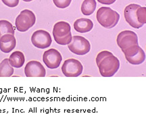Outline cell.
Returning a JSON list of instances; mask_svg holds the SVG:
<instances>
[{"mask_svg": "<svg viewBox=\"0 0 146 114\" xmlns=\"http://www.w3.org/2000/svg\"><path fill=\"white\" fill-rule=\"evenodd\" d=\"M100 74L104 77L113 76L120 68V61L111 52L103 51L98 53L96 57Z\"/></svg>", "mask_w": 146, "mask_h": 114, "instance_id": "1", "label": "cell"}, {"mask_svg": "<svg viewBox=\"0 0 146 114\" xmlns=\"http://www.w3.org/2000/svg\"><path fill=\"white\" fill-rule=\"evenodd\" d=\"M124 15L128 24L134 28H140L146 23V8L132 3L125 9Z\"/></svg>", "mask_w": 146, "mask_h": 114, "instance_id": "2", "label": "cell"}, {"mask_svg": "<svg viewBox=\"0 0 146 114\" xmlns=\"http://www.w3.org/2000/svg\"><path fill=\"white\" fill-rule=\"evenodd\" d=\"M97 20L102 26L112 28L118 24L120 15L116 11L109 7H102L97 12Z\"/></svg>", "mask_w": 146, "mask_h": 114, "instance_id": "3", "label": "cell"}, {"mask_svg": "<svg viewBox=\"0 0 146 114\" xmlns=\"http://www.w3.org/2000/svg\"><path fill=\"white\" fill-rule=\"evenodd\" d=\"M53 35L58 44L61 45H68L72 41L71 27L68 22L60 21L56 23L53 28Z\"/></svg>", "mask_w": 146, "mask_h": 114, "instance_id": "4", "label": "cell"}, {"mask_svg": "<svg viewBox=\"0 0 146 114\" xmlns=\"http://www.w3.org/2000/svg\"><path fill=\"white\" fill-rule=\"evenodd\" d=\"M36 22L35 15L32 11L24 10L16 17V29L20 32H26L33 26Z\"/></svg>", "mask_w": 146, "mask_h": 114, "instance_id": "5", "label": "cell"}, {"mask_svg": "<svg viewBox=\"0 0 146 114\" xmlns=\"http://www.w3.org/2000/svg\"><path fill=\"white\" fill-rule=\"evenodd\" d=\"M68 49L71 52L78 55L87 54L91 49L90 43L85 37L81 36H74L68 44Z\"/></svg>", "mask_w": 146, "mask_h": 114, "instance_id": "6", "label": "cell"}, {"mask_svg": "<svg viewBox=\"0 0 146 114\" xmlns=\"http://www.w3.org/2000/svg\"><path fill=\"white\" fill-rule=\"evenodd\" d=\"M123 52L125 54L126 59L131 64L139 65L145 59V52L139 45L131 46Z\"/></svg>", "mask_w": 146, "mask_h": 114, "instance_id": "7", "label": "cell"}, {"mask_svg": "<svg viewBox=\"0 0 146 114\" xmlns=\"http://www.w3.org/2000/svg\"><path fill=\"white\" fill-rule=\"evenodd\" d=\"M83 67L81 63L77 59H66L62 66V71L66 77H76L83 72Z\"/></svg>", "mask_w": 146, "mask_h": 114, "instance_id": "8", "label": "cell"}, {"mask_svg": "<svg viewBox=\"0 0 146 114\" xmlns=\"http://www.w3.org/2000/svg\"><path fill=\"white\" fill-rule=\"evenodd\" d=\"M116 41L118 47L123 51L131 46L139 45L137 35L135 32L131 30H125L120 32Z\"/></svg>", "mask_w": 146, "mask_h": 114, "instance_id": "9", "label": "cell"}, {"mask_svg": "<svg viewBox=\"0 0 146 114\" xmlns=\"http://www.w3.org/2000/svg\"><path fill=\"white\" fill-rule=\"evenodd\" d=\"M31 42L36 48L44 49L50 46L52 40L48 32L43 30H39L33 34Z\"/></svg>", "mask_w": 146, "mask_h": 114, "instance_id": "10", "label": "cell"}, {"mask_svg": "<svg viewBox=\"0 0 146 114\" xmlns=\"http://www.w3.org/2000/svg\"><path fill=\"white\" fill-rule=\"evenodd\" d=\"M62 60V57L58 50L55 49L45 51L43 55V61L47 68L56 69L60 66Z\"/></svg>", "mask_w": 146, "mask_h": 114, "instance_id": "11", "label": "cell"}, {"mask_svg": "<svg viewBox=\"0 0 146 114\" xmlns=\"http://www.w3.org/2000/svg\"><path fill=\"white\" fill-rule=\"evenodd\" d=\"M25 75L27 77H44L46 70L39 61H31L25 68Z\"/></svg>", "mask_w": 146, "mask_h": 114, "instance_id": "12", "label": "cell"}, {"mask_svg": "<svg viewBox=\"0 0 146 114\" xmlns=\"http://www.w3.org/2000/svg\"><path fill=\"white\" fill-rule=\"evenodd\" d=\"M16 40L14 35L6 34L0 38V50L3 53H10L15 48Z\"/></svg>", "mask_w": 146, "mask_h": 114, "instance_id": "13", "label": "cell"}, {"mask_svg": "<svg viewBox=\"0 0 146 114\" xmlns=\"http://www.w3.org/2000/svg\"><path fill=\"white\" fill-rule=\"evenodd\" d=\"M94 23L88 18H79L74 22V28L76 31L80 33H85L92 30Z\"/></svg>", "mask_w": 146, "mask_h": 114, "instance_id": "14", "label": "cell"}, {"mask_svg": "<svg viewBox=\"0 0 146 114\" xmlns=\"http://www.w3.org/2000/svg\"><path fill=\"white\" fill-rule=\"evenodd\" d=\"M25 57L23 52L16 51L11 54L9 57V62L11 66L14 68H21L25 64Z\"/></svg>", "mask_w": 146, "mask_h": 114, "instance_id": "15", "label": "cell"}, {"mask_svg": "<svg viewBox=\"0 0 146 114\" xmlns=\"http://www.w3.org/2000/svg\"><path fill=\"white\" fill-rule=\"evenodd\" d=\"M14 68L9 62V59L5 58L0 64V77H9L14 74Z\"/></svg>", "mask_w": 146, "mask_h": 114, "instance_id": "16", "label": "cell"}, {"mask_svg": "<svg viewBox=\"0 0 146 114\" xmlns=\"http://www.w3.org/2000/svg\"><path fill=\"white\" fill-rule=\"evenodd\" d=\"M97 3L96 0H84L81 5V12L85 16H89L95 12Z\"/></svg>", "mask_w": 146, "mask_h": 114, "instance_id": "17", "label": "cell"}, {"mask_svg": "<svg viewBox=\"0 0 146 114\" xmlns=\"http://www.w3.org/2000/svg\"><path fill=\"white\" fill-rule=\"evenodd\" d=\"M6 34L14 35V29L10 22L5 20H0V38Z\"/></svg>", "mask_w": 146, "mask_h": 114, "instance_id": "18", "label": "cell"}, {"mask_svg": "<svg viewBox=\"0 0 146 114\" xmlns=\"http://www.w3.org/2000/svg\"><path fill=\"white\" fill-rule=\"evenodd\" d=\"M54 4L59 8H66L70 5L72 0H53Z\"/></svg>", "mask_w": 146, "mask_h": 114, "instance_id": "19", "label": "cell"}, {"mask_svg": "<svg viewBox=\"0 0 146 114\" xmlns=\"http://www.w3.org/2000/svg\"><path fill=\"white\" fill-rule=\"evenodd\" d=\"M1 1L5 5L10 8L16 7L19 3V0H1Z\"/></svg>", "mask_w": 146, "mask_h": 114, "instance_id": "20", "label": "cell"}, {"mask_svg": "<svg viewBox=\"0 0 146 114\" xmlns=\"http://www.w3.org/2000/svg\"><path fill=\"white\" fill-rule=\"evenodd\" d=\"M116 0H98V2L102 3V4L105 5H110L114 3Z\"/></svg>", "mask_w": 146, "mask_h": 114, "instance_id": "21", "label": "cell"}, {"mask_svg": "<svg viewBox=\"0 0 146 114\" xmlns=\"http://www.w3.org/2000/svg\"><path fill=\"white\" fill-rule=\"evenodd\" d=\"M24 1H26V2H29V1H31L33 0H23Z\"/></svg>", "mask_w": 146, "mask_h": 114, "instance_id": "22", "label": "cell"}]
</instances>
